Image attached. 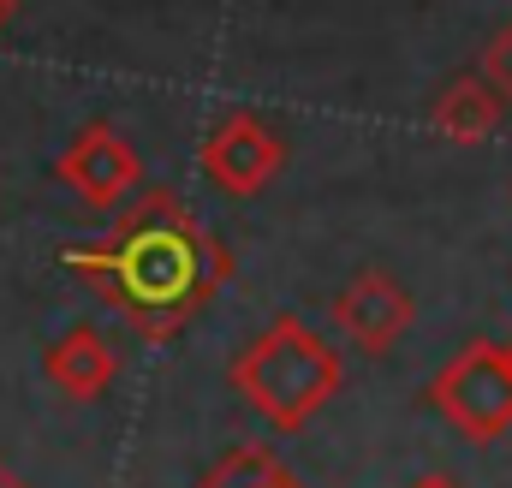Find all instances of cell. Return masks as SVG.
Returning a JSON list of instances; mask_svg holds the SVG:
<instances>
[{"instance_id": "6da1fadb", "label": "cell", "mask_w": 512, "mask_h": 488, "mask_svg": "<svg viewBox=\"0 0 512 488\" xmlns=\"http://www.w3.org/2000/svg\"><path fill=\"white\" fill-rule=\"evenodd\" d=\"M60 268H72L137 340H179L209 298L233 280V256L215 227L167 185H143L120 203V221L84 244H60Z\"/></svg>"}, {"instance_id": "7a4b0ae2", "label": "cell", "mask_w": 512, "mask_h": 488, "mask_svg": "<svg viewBox=\"0 0 512 488\" xmlns=\"http://www.w3.org/2000/svg\"><path fill=\"white\" fill-rule=\"evenodd\" d=\"M227 381H233V393L251 405L274 435H298L340 393L346 358L304 316H274L251 346L227 364Z\"/></svg>"}, {"instance_id": "3957f363", "label": "cell", "mask_w": 512, "mask_h": 488, "mask_svg": "<svg viewBox=\"0 0 512 488\" xmlns=\"http://www.w3.org/2000/svg\"><path fill=\"white\" fill-rule=\"evenodd\" d=\"M429 405L465 435V441H501L512 429V369L495 340L459 346L429 381Z\"/></svg>"}, {"instance_id": "277c9868", "label": "cell", "mask_w": 512, "mask_h": 488, "mask_svg": "<svg viewBox=\"0 0 512 488\" xmlns=\"http://www.w3.org/2000/svg\"><path fill=\"white\" fill-rule=\"evenodd\" d=\"M197 167H203V179L215 185V191H227V197H262L274 179H280V167H286V143H280V131L262 120V114H221V120L209 125V137L197 143Z\"/></svg>"}, {"instance_id": "5b68a950", "label": "cell", "mask_w": 512, "mask_h": 488, "mask_svg": "<svg viewBox=\"0 0 512 488\" xmlns=\"http://www.w3.org/2000/svg\"><path fill=\"white\" fill-rule=\"evenodd\" d=\"M54 179L96 215H114L120 203H131L143 191V155L108 120H90L54 161Z\"/></svg>"}, {"instance_id": "8992f818", "label": "cell", "mask_w": 512, "mask_h": 488, "mask_svg": "<svg viewBox=\"0 0 512 488\" xmlns=\"http://www.w3.org/2000/svg\"><path fill=\"white\" fill-rule=\"evenodd\" d=\"M328 322H334V334H340L352 352H364V358H387V352L411 334V322H417V298H411L387 268H364V274H352V280L334 292Z\"/></svg>"}, {"instance_id": "52a82bcc", "label": "cell", "mask_w": 512, "mask_h": 488, "mask_svg": "<svg viewBox=\"0 0 512 488\" xmlns=\"http://www.w3.org/2000/svg\"><path fill=\"white\" fill-rule=\"evenodd\" d=\"M48 381L66 393V399H102L114 381H120V352H114V340L96 328V322H72L54 346H48Z\"/></svg>"}, {"instance_id": "ba28073f", "label": "cell", "mask_w": 512, "mask_h": 488, "mask_svg": "<svg viewBox=\"0 0 512 488\" xmlns=\"http://www.w3.org/2000/svg\"><path fill=\"white\" fill-rule=\"evenodd\" d=\"M501 120H507V102L483 84V72H459V78H447V90H441L435 108H429L435 137L453 143V149H477V143H489V137L501 131Z\"/></svg>"}, {"instance_id": "9c48e42d", "label": "cell", "mask_w": 512, "mask_h": 488, "mask_svg": "<svg viewBox=\"0 0 512 488\" xmlns=\"http://www.w3.org/2000/svg\"><path fill=\"white\" fill-rule=\"evenodd\" d=\"M197 488H304V483L280 465V453H274V447L239 441V447H227V453L197 477Z\"/></svg>"}, {"instance_id": "30bf717a", "label": "cell", "mask_w": 512, "mask_h": 488, "mask_svg": "<svg viewBox=\"0 0 512 488\" xmlns=\"http://www.w3.org/2000/svg\"><path fill=\"white\" fill-rule=\"evenodd\" d=\"M477 72H483V84H489V90H495V96L512 108V18L495 30V36H489V42H483Z\"/></svg>"}, {"instance_id": "8fae6325", "label": "cell", "mask_w": 512, "mask_h": 488, "mask_svg": "<svg viewBox=\"0 0 512 488\" xmlns=\"http://www.w3.org/2000/svg\"><path fill=\"white\" fill-rule=\"evenodd\" d=\"M411 488H459V483H453V477H441V471H429V477H417Z\"/></svg>"}, {"instance_id": "7c38bea8", "label": "cell", "mask_w": 512, "mask_h": 488, "mask_svg": "<svg viewBox=\"0 0 512 488\" xmlns=\"http://www.w3.org/2000/svg\"><path fill=\"white\" fill-rule=\"evenodd\" d=\"M0 488H30V483H24V477H18V471H12V465L0 459Z\"/></svg>"}, {"instance_id": "4fadbf2b", "label": "cell", "mask_w": 512, "mask_h": 488, "mask_svg": "<svg viewBox=\"0 0 512 488\" xmlns=\"http://www.w3.org/2000/svg\"><path fill=\"white\" fill-rule=\"evenodd\" d=\"M12 6H18V0H0V30H6V18H12Z\"/></svg>"}, {"instance_id": "5bb4252c", "label": "cell", "mask_w": 512, "mask_h": 488, "mask_svg": "<svg viewBox=\"0 0 512 488\" xmlns=\"http://www.w3.org/2000/svg\"><path fill=\"white\" fill-rule=\"evenodd\" d=\"M501 358H507V369H512V340H507V346H501Z\"/></svg>"}]
</instances>
